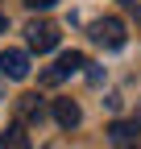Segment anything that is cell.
I'll list each match as a JSON object with an SVG mask.
<instances>
[{
  "mask_svg": "<svg viewBox=\"0 0 141 149\" xmlns=\"http://www.w3.org/2000/svg\"><path fill=\"white\" fill-rule=\"evenodd\" d=\"M83 66H87L83 54H79V50H66V54H58V62L50 66V70H42V83L54 87V83H62L66 74H75V70H83Z\"/></svg>",
  "mask_w": 141,
  "mask_h": 149,
  "instance_id": "cell-1",
  "label": "cell"
},
{
  "mask_svg": "<svg viewBox=\"0 0 141 149\" xmlns=\"http://www.w3.org/2000/svg\"><path fill=\"white\" fill-rule=\"evenodd\" d=\"M91 37L100 46H108V50H120V46H125V25H120L116 17H104V21L91 25Z\"/></svg>",
  "mask_w": 141,
  "mask_h": 149,
  "instance_id": "cell-2",
  "label": "cell"
},
{
  "mask_svg": "<svg viewBox=\"0 0 141 149\" xmlns=\"http://www.w3.org/2000/svg\"><path fill=\"white\" fill-rule=\"evenodd\" d=\"M25 42H29V50L46 54V50H54V46H58V29H54V25H46V21H33V25L25 29Z\"/></svg>",
  "mask_w": 141,
  "mask_h": 149,
  "instance_id": "cell-3",
  "label": "cell"
},
{
  "mask_svg": "<svg viewBox=\"0 0 141 149\" xmlns=\"http://www.w3.org/2000/svg\"><path fill=\"white\" fill-rule=\"evenodd\" d=\"M0 74L4 79H25L29 74V54L25 50H4L0 54Z\"/></svg>",
  "mask_w": 141,
  "mask_h": 149,
  "instance_id": "cell-4",
  "label": "cell"
},
{
  "mask_svg": "<svg viewBox=\"0 0 141 149\" xmlns=\"http://www.w3.org/2000/svg\"><path fill=\"white\" fill-rule=\"evenodd\" d=\"M54 120H58V128H75L79 120H83V112H79V104L75 100H54Z\"/></svg>",
  "mask_w": 141,
  "mask_h": 149,
  "instance_id": "cell-5",
  "label": "cell"
},
{
  "mask_svg": "<svg viewBox=\"0 0 141 149\" xmlns=\"http://www.w3.org/2000/svg\"><path fill=\"white\" fill-rule=\"evenodd\" d=\"M137 137H141V124H133V120H116L108 128V141L112 145H137Z\"/></svg>",
  "mask_w": 141,
  "mask_h": 149,
  "instance_id": "cell-6",
  "label": "cell"
},
{
  "mask_svg": "<svg viewBox=\"0 0 141 149\" xmlns=\"http://www.w3.org/2000/svg\"><path fill=\"white\" fill-rule=\"evenodd\" d=\"M25 145H29L25 124H8L4 133H0V149H25Z\"/></svg>",
  "mask_w": 141,
  "mask_h": 149,
  "instance_id": "cell-7",
  "label": "cell"
},
{
  "mask_svg": "<svg viewBox=\"0 0 141 149\" xmlns=\"http://www.w3.org/2000/svg\"><path fill=\"white\" fill-rule=\"evenodd\" d=\"M17 112H21V120H42V112H46V104H42V95H21L17 100Z\"/></svg>",
  "mask_w": 141,
  "mask_h": 149,
  "instance_id": "cell-8",
  "label": "cell"
},
{
  "mask_svg": "<svg viewBox=\"0 0 141 149\" xmlns=\"http://www.w3.org/2000/svg\"><path fill=\"white\" fill-rule=\"evenodd\" d=\"M25 4H29L33 13H46V8H54V4H58V0H25Z\"/></svg>",
  "mask_w": 141,
  "mask_h": 149,
  "instance_id": "cell-9",
  "label": "cell"
},
{
  "mask_svg": "<svg viewBox=\"0 0 141 149\" xmlns=\"http://www.w3.org/2000/svg\"><path fill=\"white\" fill-rule=\"evenodd\" d=\"M4 29H8V17H4V13H0V33H4Z\"/></svg>",
  "mask_w": 141,
  "mask_h": 149,
  "instance_id": "cell-10",
  "label": "cell"
}]
</instances>
